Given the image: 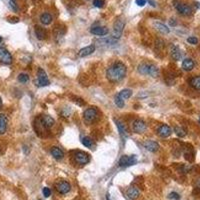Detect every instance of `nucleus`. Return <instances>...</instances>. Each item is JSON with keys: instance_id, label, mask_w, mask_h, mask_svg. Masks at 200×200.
<instances>
[{"instance_id": "f257e3e1", "label": "nucleus", "mask_w": 200, "mask_h": 200, "mask_svg": "<svg viewBox=\"0 0 200 200\" xmlns=\"http://www.w3.org/2000/svg\"><path fill=\"white\" fill-rule=\"evenodd\" d=\"M127 72V68L125 64L120 61L114 62V63L107 68L106 77L111 82H119L125 77Z\"/></svg>"}, {"instance_id": "f03ea898", "label": "nucleus", "mask_w": 200, "mask_h": 200, "mask_svg": "<svg viewBox=\"0 0 200 200\" xmlns=\"http://www.w3.org/2000/svg\"><path fill=\"white\" fill-rule=\"evenodd\" d=\"M137 71L142 75H149L154 78L159 75V69L152 63H141L137 68Z\"/></svg>"}, {"instance_id": "7ed1b4c3", "label": "nucleus", "mask_w": 200, "mask_h": 200, "mask_svg": "<svg viewBox=\"0 0 200 200\" xmlns=\"http://www.w3.org/2000/svg\"><path fill=\"white\" fill-rule=\"evenodd\" d=\"M124 26H125V22H124L122 19H116L115 22L113 24V36L112 37L115 39L120 38V36L123 33V29Z\"/></svg>"}, {"instance_id": "20e7f679", "label": "nucleus", "mask_w": 200, "mask_h": 200, "mask_svg": "<svg viewBox=\"0 0 200 200\" xmlns=\"http://www.w3.org/2000/svg\"><path fill=\"white\" fill-rule=\"evenodd\" d=\"M50 84V81H49L47 74L42 68H39L38 72H37V82L36 85L39 87H44V86H48Z\"/></svg>"}, {"instance_id": "39448f33", "label": "nucleus", "mask_w": 200, "mask_h": 200, "mask_svg": "<svg viewBox=\"0 0 200 200\" xmlns=\"http://www.w3.org/2000/svg\"><path fill=\"white\" fill-rule=\"evenodd\" d=\"M137 163V158L135 155H123L119 159V165L121 167H128L131 165H134Z\"/></svg>"}, {"instance_id": "423d86ee", "label": "nucleus", "mask_w": 200, "mask_h": 200, "mask_svg": "<svg viewBox=\"0 0 200 200\" xmlns=\"http://www.w3.org/2000/svg\"><path fill=\"white\" fill-rule=\"evenodd\" d=\"M175 8L176 10L178 11L181 15H185V16H188V15H191L192 14V8L190 7L189 5L185 4V3H181V2H175Z\"/></svg>"}, {"instance_id": "0eeeda50", "label": "nucleus", "mask_w": 200, "mask_h": 200, "mask_svg": "<svg viewBox=\"0 0 200 200\" xmlns=\"http://www.w3.org/2000/svg\"><path fill=\"white\" fill-rule=\"evenodd\" d=\"M13 61L12 55L7 49L0 46V62L4 64H11Z\"/></svg>"}, {"instance_id": "6e6552de", "label": "nucleus", "mask_w": 200, "mask_h": 200, "mask_svg": "<svg viewBox=\"0 0 200 200\" xmlns=\"http://www.w3.org/2000/svg\"><path fill=\"white\" fill-rule=\"evenodd\" d=\"M74 158H75V160H76V162L79 163V164H81V165L87 164V163L90 161L89 154L85 153L83 151H78V152L75 153Z\"/></svg>"}, {"instance_id": "1a4fd4ad", "label": "nucleus", "mask_w": 200, "mask_h": 200, "mask_svg": "<svg viewBox=\"0 0 200 200\" xmlns=\"http://www.w3.org/2000/svg\"><path fill=\"white\" fill-rule=\"evenodd\" d=\"M132 128H133V131L135 133H143L145 132V130L147 128L146 126V123L144 122L143 120L141 119H136L133 121V124H132Z\"/></svg>"}, {"instance_id": "9d476101", "label": "nucleus", "mask_w": 200, "mask_h": 200, "mask_svg": "<svg viewBox=\"0 0 200 200\" xmlns=\"http://www.w3.org/2000/svg\"><path fill=\"white\" fill-rule=\"evenodd\" d=\"M83 115H84L85 120L91 122V121H94L98 117V111H97L96 108L90 107V108H88V109H86L84 111Z\"/></svg>"}, {"instance_id": "9b49d317", "label": "nucleus", "mask_w": 200, "mask_h": 200, "mask_svg": "<svg viewBox=\"0 0 200 200\" xmlns=\"http://www.w3.org/2000/svg\"><path fill=\"white\" fill-rule=\"evenodd\" d=\"M71 186L67 181H60L56 184V190L60 194H67L70 191Z\"/></svg>"}, {"instance_id": "f8f14e48", "label": "nucleus", "mask_w": 200, "mask_h": 200, "mask_svg": "<svg viewBox=\"0 0 200 200\" xmlns=\"http://www.w3.org/2000/svg\"><path fill=\"white\" fill-rule=\"evenodd\" d=\"M157 133H158L159 136L164 137L165 138V137H168L171 135L172 130L167 124H162V125H160L158 127V129H157Z\"/></svg>"}, {"instance_id": "ddd939ff", "label": "nucleus", "mask_w": 200, "mask_h": 200, "mask_svg": "<svg viewBox=\"0 0 200 200\" xmlns=\"http://www.w3.org/2000/svg\"><path fill=\"white\" fill-rule=\"evenodd\" d=\"M143 146L150 152H156L159 149V144L154 140H146V141H144Z\"/></svg>"}, {"instance_id": "4468645a", "label": "nucleus", "mask_w": 200, "mask_h": 200, "mask_svg": "<svg viewBox=\"0 0 200 200\" xmlns=\"http://www.w3.org/2000/svg\"><path fill=\"white\" fill-rule=\"evenodd\" d=\"M90 32L94 35H98V36H105L108 34V28L105 26H95V27L91 28Z\"/></svg>"}, {"instance_id": "2eb2a0df", "label": "nucleus", "mask_w": 200, "mask_h": 200, "mask_svg": "<svg viewBox=\"0 0 200 200\" xmlns=\"http://www.w3.org/2000/svg\"><path fill=\"white\" fill-rule=\"evenodd\" d=\"M170 54H171V57L174 59L175 61L180 60L182 57V53H181L180 48L177 46V45H174V44L170 46Z\"/></svg>"}, {"instance_id": "dca6fc26", "label": "nucleus", "mask_w": 200, "mask_h": 200, "mask_svg": "<svg viewBox=\"0 0 200 200\" xmlns=\"http://www.w3.org/2000/svg\"><path fill=\"white\" fill-rule=\"evenodd\" d=\"M94 51H95V45L90 44L86 47L80 49L79 52H78V56L79 57H86V56H88V55L92 54Z\"/></svg>"}, {"instance_id": "f3484780", "label": "nucleus", "mask_w": 200, "mask_h": 200, "mask_svg": "<svg viewBox=\"0 0 200 200\" xmlns=\"http://www.w3.org/2000/svg\"><path fill=\"white\" fill-rule=\"evenodd\" d=\"M40 121H41V124L45 127V128H51L55 123L53 118L49 115H43L40 118Z\"/></svg>"}, {"instance_id": "a211bd4d", "label": "nucleus", "mask_w": 200, "mask_h": 200, "mask_svg": "<svg viewBox=\"0 0 200 200\" xmlns=\"http://www.w3.org/2000/svg\"><path fill=\"white\" fill-rule=\"evenodd\" d=\"M8 119L5 114H0V134H4L7 130Z\"/></svg>"}, {"instance_id": "6ab92c4d", "label": "nucleus", "mask_w": 200, "mask_h": 200, "mask_svg": "<svg viewBox=\"0 0 200 200\" xmlns=\"http://www.w3.org/2000/svg\"><path fill=\"white\" fill-rule=\"evenodd\" d=\"M195 66V62L190 58H186L182 61V69L185 71H191Z\"/></svg>"}, {"instance_id": "aec40b11", "label": "nucleus", "mask_w": 200, "mask_h": 200, "mask_svg": "<svg viewBox=\"0 0 200 200\" xmlns=\"http://www.w3.org/2000/svg\"><path fill=\"white\" fill-rule=\"evenodd\" d=\"M126 194L130 199L135 200L140 196V190L136 187H130V188H128V190H127Z\"/></svg>"}, {"instance_id": "412c9836", "label": "nucleus", "mask_w": 200, "mask_h": 200, "mask_svg": "<svg viewBox=\"0 0 200 200\" xmlns=\"http://www.w3.org/2000/svg\"><path fill=\"white\" fill-rule=\"evenodd\" d=\"M153 25L156 30H158L160 33H162V34H168L170 32V29L167 27L165 24L161 23V22H154Z\"/></svg>"}, {"instance_id": "4be33fe9", "label": "nucleus", "mask_w": 200, "mask_h": 200, "mask_svg": "<svg viewBox=\"0 0 200 200\" xmlns=\"http://www.w3.org/2000/svg\"><path fill=\"white\" fill-rule=\"evenodd\" d=\"M115 123H116L117 129H118V131H119L120 136L122 137V138H125V137L127 136V129H126L125 125H124L120 120H116Z\"/></svg>"}, {"instance_id": "5701e85b", "label": "nucleus", "mask_w": 200, "mask_h": 200, "mask_svg": "<svg viewBox=\"0 0 200 200\" xmlns=\"http://www.w3.org/2000/svg\"><path fill=\"white\" fill-rule=\"evenodd\" d=\"M50 152H51V155L57 160H61L64 157V152L62 151L60 148H58V147H52Z\"/></svg>"}, {"instance_id": "b1692460", "label": "nucleus", "mask_w": 200, "mask_h": 200, "mask_svg": "<svg viewBox=\"0 0 200 200\" xmlns=\"http://www.w3.org/2000/svg\"><path fill=\"white\" fill-rule=\"evenodd\" d=\"M40 22L43 25H49L52 22V16L49 13H42L40 16Z\"/></svg>"}, {"instance_id": "393cba45", "label": "nucleus", "mask_w": 200, "mask_h": 200, "mask_svg": "<svg viewBox=\"0 0 200 200\" xmlns=\"http://www.w3.org/2000/svg\"><path fill=\"white\" fill-rule=\"evenodd\" d=\"M35 35L39 40H43L46 37V32L44 31V29L40 27V26H36L35 27Z\"/></svg>"}, {"instance_id": "a878e982", "label": "nucleus", "mask_w": 200, "mask_h": 200, "mask_svg": "<svg viewBox=\"0 0 200 200\" xmlns=\"http://www.w3.org/2000/svg\"><path fill=\"white\" fill-rule=\"evenodd\" d=\"M190 86L196 90H200V76H195L189 80Z\"/></svg>"}, {"instance_id": "bb28decb", "label": "nucleus", "mask_w": 200, "mask_h": 200, "mask_svg": "<svg viewBox=\"0 0 200 200\" xmlns=\"http://www.w3.org/2000/svg\"><path fill=\"white\" fill-rule=\"evenodd\" d=\"M117 95L122 100H126V99H128V98L131 97V95H132V90L131 89H123V90H121Z\"/></svg>"}, {"instance_id": "cd10ccee", "label": "nucleus", "mask_w": 200, "mask_h": 200, "mask_svg": "<svg viewBox=\"0 0 200 200\" xmlns=\"http://www.w3.org/2000/svg\"><path fill=\"white\" fill-rule=\"evenodd\" d=\"M81 142H82V144H83L85 147L92 149V147H93V140L91 139L90 137H88V136L83 137V138L81 139Z\"/></svg>"}, {"instance_id": "c85d7f7f", "label": "nucleus", "mask_w": 200, "mask_h": 200, "mask_svg": "<svg viewBox=\"0 0 200 200\" xmlns=\"http://www.w3.org/2000/svg\"><path fill=\"white\" fill-rule=\"evenodd\" d=\"M174 132L176 133V135L179 137H184L186 135V131L185 129H183L182 127H178V126L174 127Z\"/></svg>"}, {"instance_id": "c756f323", "label": "nucleus", "mask_w": 200, "mask_h": 200, "mask_svg": "<svg viewBox=\"0 0 200 200\" xmlns=\"http://www.w3.org/2000/svg\"><path fill=\"white\" fill-rule=\"evenodd\" d=\"M18 81L19 82H21V83H26V82H28V80H29V76L26 73H20L18 75Z\"/></svg>"}, {"instance_id": "7c9ffc66", "label": "nucleus", "mask_w": 200, "mask_h": 200, "mask_svg": "<svg viewBox=\"0 0 200 200\" xmlns=\"http://www.w3.org/2000/svg\"><path fill=\"white\" fill-rule=\"evenodd\" d=\"M114 102H115V104H116L117 107L123 108V106H124V100L121 99V98L118 96V95H116L115 98H114Z\"/></svg>"}, {"instance_id": "2f4dec72", "label": "nucleus", "mask_w": 200, "mask_h": 200, "mask_svg": "<svg viewBox=\"0 0 200 200\" xmlns=\"http://www.w3.org/2000/svg\"><path fill=\"white\" fill-rule=\"evenodd\" d=\"M187 42L189 44H192V45H196L198 43V39L195 37V36H190V37L187 38Z\"/></svg>"}, {"instance_id": "473e14b6", "label": "nucleus", "mask_w": 200, "mask_h": 200, "mask_svg": "<svg viewBox=\"0 0 200 200\" xmlns=\"http://www.w3.org/2000/svg\"><path fill=\"white\" fill-rule=\"evenodd\" d=\"M93 5L97 8H101L104 6V0H94Z\"/></svg>"}, {"instance_id": "72a5a7b5", "label": "nucleus", "mask_w": 200, "mask_h": 200, "mask_svg": "<svg viewBox=\"0 0 200 200\" xmlns=\"http://www.w3.org/2000/svg\"><path fill=\"white\" fill-rule=\"evenodd\" d=\"M9 5H10V7L14 11L18 10V6H17V4H16V0H9Z\"/></svg>"}, {"instance_id": "f704fd0d", "label": "nucleus", "mask_w": 200, "mask_h": 200, "mask_svg": "<svg viewBox=\"0 0 200 200\" xmlns=\"http://www.w3.org/2000/svg\"><path fill=\"white\" fill-rule=\"evenodd\" d=\"M42 193H43L44 197L48 198L49 196L51 195V190H50V188H48V187H44L43 190H42Z\"/></svg>"}, {"instance_id": "c9c22d12", "label": "nucleus", "mask_w": 200, "mask_h": 200, "mask_svg": "<svg viewBox=\"0 0 200 200\" xmlns=\"http://www.w3.org/2000/svg\"><path fill=\"white\" fill-rule=\"evenodd\" d=\"M168 197H169L170 199L178 200V199L180 198V195L178 194V193H176V192H171V193H170V194L168 195Z\"/></svg>"}, {"instance_id": "e433bc0d", "label": "nucleus", "mask_w": 200, "mask_h": 200, "mask_svg": "<svg viewBox=\"0 0 200 200\" xmlns=\"http://www.w3.org/2000/svg\"><path fill=\"white\" fill-rule=\"evenodd\" d=\"M146 2H147V0H136V4L140 6V7H143V6L146 4Z\"/></svg>"}, {"instance_id": "4c0bfd02", "label": "nucleus", "mask_w": 200, "mask_h": 200, "mask_svg": "<svg viewBox=\"0 0 200 200\" xmlns=\"http://www.w3.org/2000/svg\"><path fill=\"white\" fill-rule=\"evenodd\" d=\"M170 24L173 25V26H175L176 25V21L174 20V19H171V20H170Z\"/></svg>"}, {"instance_id": "58836bf2", "label": "nucleus", "mask_w": 200, "mask_h": 200, "mask_svg": "<svg viewBox=\"0 0 200 200\" xmlns=\"http://www.w3.org/2000/svg\"><path fill=\"white\" fill-rule=\"evenodd\" d=\"M148 2H149V3H151V5H152V6H155V3H154V2L152 1V0H148Z\"/></svg>"}, {"instance_id": "ea45409f", "label": "nucleus", "mask_w": 200, "mask_h": 200, "mask_svg": "<svg viewBox=\"0 0 200 200\" xmlns=\"http://www.w3.org/2000/svg\"><path fill=\"white\" fill-rule=\"evenodd\" d=\"M1 107H2V99H1V97H0V109H1Z\"/></svg>"}, {"instance_id": "a19ab883", "label": "nucleus", "mask_w": 200, "mask_h": 200, "mask_svg": "<svg viewBox=\"0 0 200 200\" xmlns=\"http://www.w3.org/2000/svg\"><path fill=\"white\" fill-rule=\"evenodd\" d=\"M109 196H110V195L107 193V194H106V199H107V200H110V197H109Z\"/></svg>"}, {"instance_id": "79ce46f5", "label": "nucleus", "mask_w": 200, "mask_h": 200, "mask_svg": "<svg viewBox=\"0 0 200 200\" xmlns=\"http://www.w3.org/2000/svg\"><path fill=\"white\" fill-rule=\"evenodd\" d=\"M0 42H2V37L0 36Z\"/></svg>"}, {"instance_id": "37998d69", "label": "nucleus", "mask_w": 200, "mask_h": 200, "mask_svg": "<svg viewBox=\"0 0 200 200\" xmlns=\"http://www.w3.org/2000/svg\"><path fill=\"white\" fill-rule=\"evenodd\" d=\"M199 123H200V116H199Z\"/></svg>"}, {"instance_id": "c03bdc74", "label": "nucleus", "mask_w": 200, "mask_h": 200, "mask_svg": "<svg viewBox=\"0 0 200 200\" xmlns=\"http://www.w3.org/2000/svg\"><path fill=\"white\" fill-rule=\"evenodd\" d=\"M0 149H1V148H0Z\"/></svg>"}]
</instances>
